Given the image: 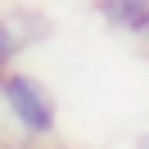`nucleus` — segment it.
Returning a JSON list of instances; mask_svg holds the SVG:
<instances>
[{
    "label": "nucleus",
    "mask_w": 149,
    "mask_h": 149,
    "mask_svg": "<svg viewBox=\"0 0 149 149\" xmlns=\"http://www.w3.org/2000/svg\"><path fill=\"white\" fill-rule=\"evenodd\" d=\"M0 113L18 145H50L59 136V95L23 63L0 72Z\"/></svg>",
    "instance_id": "obj_1"
},
{
    "label": "nucleus",
    "mask_w": 149,
    "mask_h": 149,
    "mask_svg": "<svg viewBox=\"0 0 149 149\" xmlns=\"http://www.w3.org/2000/svg\"><path fill=\"white\" fill-rule=\"evenodd\" d=\"M54 36V23L36 9V5H9V9H0V72L5 68H18L23 54Z\"/></svg>",
    "instance_id": "obj_2"
},
{
    "label": "nucleus",
    "mask_w": 149,
    "mask_h": 149,
    "mask_svg": "<svg viewBox=\"0 0 149 149\" xmlns=\"http://www.w3.org/2000/svg\"><path fill=\"white\" fill-rule=\"evenodd\" d=\"M91 9L100 14L104 27L122 32V36H145L149 27V0H91Z\"/></svg>",
    "instance_id": "obj_3"
},
{
    "label": "nucleus",
    "mask_w": 149,
    "mask_h": 149,
    "mask_svg": "<svg viewBox=\"0 0 149 149\" xmlns=\"http://www.w3.org/2000/svg\"><path fill=\"white\" fill-rule=\"evenodd\" d=\"M131 149H149V127H145V131H140V136H136V140H131Z\"/></svg>",
    "instance_id": "obj_4"
},
{
    "label": "nucleus",
    "mask_w": 149,
    "mask_h": 149,
    "mask_svg": "<svg viewBox=\"0 0 149 149\" xmlns=\"http://www.w3.org/2000/svg\"><path fill=\"white\" fill-rule=\"evenodd\" d=\"M14 149H50V145H14Z\"/></svg>",
    "instance_id": "obj_5"
},
{
    "label": "nucleus",
    "mask_w": 149,
    "mask_h": 149,
    "mask_svg": "<svg viewBox=\"0 0 149 149\" xmlns=\"http://www.w3.org/2000/svg\"><path fill=\"white\" fill-rule=\"evenodd\" d=\"M140 45H145V50H149V27H145V36H140Z\"/></svg>",
    "instance_id": "obj_6"
},
{
    "label": "nucleus",
    "mask_w": 149,
    "mask_h": 149,
    "mask_svg": "<svg viewBox=\"0 0 149 149\" xmlns=\"http://www.w3.org/2000/svg\"><path fill=\"white\" fill-rule=\"evenodd\" d=\"M0 122H5V113H0Z\"/></svg>",
    "instance_id": "obj_7"
}]
</instances>
